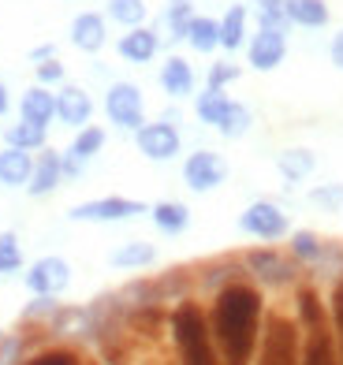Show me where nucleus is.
Listing matches in <instances>:
<instances>
[{
    "label": "nucleus",
    "instance_id": "obj_1",
    "mask_svg": "<svg viewBox=\"0 0 343 365\" xmlns=\"http://www.w3.org/2000/svg\"><path fill=\"white\" fill-rule=\"evenodd\" d=\"M261 324H265V302L257 287L232 279L217 291L209 309V331L224 365H254Z\"/></svg>",
    "mask_w": 343,
    "mask_h": 365
},
{
    "label": "nucleus",
    "instance_id": "obj_2",
    "mask_svg": "<svg viewBox=\"0 0 343 365\" xmlns=\"http://www.w3.org/2000/svg\"><path fill=\"white\" fill-rule=\"evenodd\" d=\"M172 339L179 351V365H224L209 331V317L198 302H179L172 309Z\"/></svg>",
    "mask_w": 343,
    "mask_h": 365
},
{
    "label": "nucleus",
    "instance_id": "obj_3",
    "mask_svg": "<svg viewBox=\"0 0 343 365\" xmlns=\"http://www.w3.org/2000/svg\"><path fill=\"white\" fill-rule=\"evenodd\" d=\"M299 321L306 324V339H302V351H299V365H339L336 331L329 328V313H324L317 291H309V287L299 291Z\"/></svg>",
    "mask_w": 343,
    "mask_h": 365
},
{
    "label": "nucleus",
    "instance_id": "obj_4",
    "mask_svg": "<svg viewBox=\"0 0 343 365\" xmlns=\"http://www.w3.org/2000/svg\"><path fill=\"white\" fill-rule=\"evenodd\" d=\"M254 365H299V324L291 317L272 313V317L261 324Z\"/></svg>",
    "mask_w": 343,
    "mask_h": 365
},
{
    "label": "nucleus",
    "instance_id": "obj_5",
    "mask_svg": "<svg viewBox=\"0 0 343 365\" xmlns=\"http://www.w3.org/2000/svg\"><path fill=\"white\" fill-rule=\"evenodd\" d=\"M105 115L116 130L135 135V130L145 123V97H142L138 82H127V78L112 82V86L105 90Z\"/></svg>",
    "mask_w": 343,
    "mask_h": 365
},
{
    "label": "nucleus",
    "instance_id": "obj_6",
    "mask_svg": "<svg viewBox=\"0 0 343 365\" xmlns=\"http://www.w3.org/2000/svg\"><path fill=\"white\" fill-rule=\"evenodd\" d=\"M142 212H150V205L138 202V197H123V194H105V197H90V202H78L68 220L75 224H120V220H135Z\"/></svg>",
    "mask_w": 343,
    "mask_h": 365
},
{
    "label": "nucleus",
    "instance_id": "obj_7",
    "mask_svg": "<svg viewBox=\"0 0 343 365\" xmlns=\"http://www.w3.org/2000/svg\"><path fill=\"white\" fill-rule=\"evenodd\" d=\"M239 231L250 235V239H261V242H276V239L291 235V220H287V212L276 202L257 197V202H250L247 209L239 212Z\"/></svg>",
    "mask_w": 343,
    "mask_h": 365
},
{
    "label": "nucleus",
    "instance_id": "obj_8",
    "mask_svg": "<svg viewBox=\"0 0 343 365\" xmlns=\"http://www.w3.org/2000/svg\"><path fill=\"white\" fill-rule=\"evenodd\" d=\"M23 284L34 298H60L71 287V261L60 254H45L30 261V269L23 272Z\"/></svg>",
    "mask_w": 343,
    "mask_h": 365
},
{
    "label": "nucleus",
    "instance_id": "obj_9",
    "mask_svg": "<svg viewBox=\"0 0 343 365\" xmlns=\"http://www.w3.org/2000/svg\"><path fill=\"white\" fill-rule=\"evenodd\" d=\"M227 182V160L213 149H194L183 157V187L190 194H213Z\"/></svg>",
    "mask_w": 343,
    "mask_h": 365
},
{
    "label": "nucleus",
    "instance_id": "obj_10",
    "mask_svg": "<svg viewBox=\"0 0 343 365\" xmlns=\"http://www.w3.org/2000/svg\"><path fill=\"white\" fill-rule=\"evenodd\" d=\"M135 149L150 160V164H168L183 153V135H179L175 123L165 120H153V123H142L135 130Z\"/></svg>",
    "mask_w": 343,
    "mask_h": 365
},
{
    "label": "nucleus",
    "instance_id": "obj_11",
    "mask_svg": "<svg viewBox=\"0 0 343 365\" xmlns=\"http://www.w3.org/2000/svg\"><path fill=\"white\" fill-rule=\"evenodd\" d=\"M108 135H105V127H97V123H86L83 130H75V138L68 149H60V160H63V182L68 179H83V172L90 168V164L101 157V149H105Z\"/></svg>",
    "mask_w": 343,
    "mask_h": 365
},
{
    "label": "nucleus",
    "instance_id": "obj_12",
    "mask_svg": "<svg viewBox=\"0 0 343 365\" xmlns=\"http://www.w3.org/2000/svg\"><path fill=\"white\" fill-rule=\"evenodd\" d=\"M287 60V30H272V26H257V34L247 41V63L254 71L269 75Z\"/></svg>",
    "mask_w": 343,
    "mask_h": 365
},
{
    "label": "nucleus",
    "instance_id": "obj_13",
    "mask_svg": "<svg viewBox=\"0 0 343 365\" xmlns=\"http://www.w3.org/2000/svg\"><path fill=\"white\" fill-rule=\"evenodd\" d=\"M56 120L68 130H83L93 120V97L86 86H75V82H63L56 90Z\"/></svg>",
    "mask_w": 343,
    "mask_h": 365
},
{
    "label": "nucleus",
    "instance_id": "obj_14",
    "mask_svg": "<svg viewBox=\"0 0 343 365\" xmlns=\"http://www.w3.org/2000/svg\"><path fill=\"white\" fill-rule=\"evenodd\" d=\"M68 38L71 45L78 48V53H101V48L108 45V19L101 11H78L71 26H68Z\"/></svg>",
    "mask_w": 343,
    "mask_h": 365
},
{
    "label": "nucleus",
    "instance_id": "obj_15",
    "mask_svg": "<svg viewBox=\"0 0 343 365\" xmlns=\"http://www.w3.org/2000/svg\"><path fill=\"white\" fill-rule=\"evenodd\" d=\"M247 269L250 276L257 279V284H269V287H284L295 279V264H291L287 257H280V250H250L247 254Z\"/></svg>",
    "mask_w": 343,
    "mask_h": 365
},
{
    "label": "nucleus",
    "instance_id": "obj_16",
    "mask_svg": "<svg viewBox=\"0 0 343 365\" xmlns=\"http://www.w3.org/2000/svg\"><path fill=\"white\" fill-rule=\"evenodd\" d=\"M63 187V160H60V149H41L34 157V172H30V182H26V194L30 197H48Z\"/></svg>",
    "mask_w": 343,
    "mask_h": 365
},
{
    "label": "nucleus",
    "instance_id": "obj_17",
    "mask_svg": "<svg viewBox=\"0 0 343 365\" xmlns=\"http://www.w3.org/2000/svg\"><path fill=\"white\" fill-rule=\"evenodd\" d=\"M157 82H160V90H165L168 101H187V97L198 90V75H194L187 56H168L165 63H160Z\"/></svg>",
    "mask_w": 343,
    "mask_h": 365
},
{
    "label": "nucleus",
    "instance_id": "obj_18",
    "mask_svg": "<svg viewBox=\"0 0 343 365\" xmlns=\"http://www.w3.org/2000/svg\"><path fill=\"white\" fill-rule=\"evenodd\" d=\"M116 53H120V60L138 63L142 68V63H150L160 53V38H157L153 26H135V30H127V34H120Z\"/></svg>",
    "mask_w": 343,
    "mask_h": 365
},
{
    "label": "nucleus",
    "instance_id": "obj_19",
    "mask_svg": "<svg viewBox=\"0 0 343 365\" xmlns=\"http://www.w3.org/2000/svg\"><path fill=\"white\" fill-rule=\"evenodd\" d=\"M30 172H34V153H26V149H15V145H4V149H0V187H8V190H26Z\"/></svg>",
    "mask_w": 343,
    "mask_h": 365
},
{
    "label": "nucleus",
    "instance_id": "obj_20",
    "mask_svg": "<svg viewBox=\"0 0 343 365\" xmlns=\"http://www.w3.org/2000/svg\"><path fill=\"white\" fill-rule=\"evenodd\" d=\"M19 120L48 127V123L56 120V93L48 90V86H38V82L30 90H23V97H19Z\"/></svg>",
    "mask_w": 343,
    "mask_h": 365
},
{
    "label": "nucleus",
    "instance_id": "obj_21",
    "mask_svg": "<svg viewBox=\"0 0 343 365\" xmlns=\"http://www.w3.org/2000/svg\"><path fill=\"white\" fill-rule=\"evenodd\" d=\"M157 261V246L145 242V239H127L120 242L116 250L108 254V264L120 272H138V269H150V264Z\"/></svg>",
    "mask_w": 343,
    "mask_h": 365
},
{
    "label": "nucleus",
    "instance_id": "obj_22",
    "mask_svg": "<svg viewBox=\"0 0 343 365\" xmlns=\"http://www.w3.org/2000/svg\"><path fill=\"white\" fill-rule=\"evenodd\" d=\"M314 168H317V157H314V149H306V145H287V149L276 153V172H280L291 187L302 182V179H309Z\"/></svg>",
    "mask_w": 343,
    "mask_h": 365
},
{
    "label": "nucleus",
    "instance_id": "obj_23",
    "mask_svg": "<svg viewBox=\"0 0 343 365\" xmlns=\"http://www.w3.org/2000/svg\"><path fill=\"white\" fill-rule=\"evenodd\" d=\"M150 220L160 235H183L190 227V209L183 202H175V197H165V202L150 205Z\"/></svg>",
    "mask_w": 343,
    "mask_h": 365
},
{
    "label": "nucleus",
    "instance_id": "obj_24",
    "mask_svg": "<svg viewBox=\"0 0 343 365\" xmlns=\"http://www.w3.org/2000/svg\"><path fill=\"white\" fill-rule=\"evenodd\" d=\"M217 23H220V48H224V53H239V48L247 45L250 8H247V4H232Z\"/></svg>",
    "mask_w": 343,
    "mask_h": 365
},
{
    "label": "nucleus",
    "instance_id": "obj_25",
    "mask_svg": "<svg viewBox=\"0 0 343 365\" xmlns=\"http://www.w3.org/2000/svg\"><path fill=\"white\" fill-rule=\"evenodd\" d=\"M284 15L291 26H306V30H321L329 26V0H284Z\"/></svg>",
    "mask_w": 343,
    "mask_h": 365
},
{
    "label": "nucleus",
    "instance_id": "obj_26",
    "mask_svg": "<svg viewBox=\"0 0 343 365\" xmlns=\"http://www.w3.org/2000/svg\"><path fill=\"white\" fill-rule=\"evenodd\" d=\"M227 105H232V97H227V90H213V86H205L202 93H194V115H198V123L205 127H220L224 120V112Z\"/></svg>",
    "mask_w": 343,
    "mask_h": 365
},
{
    "label": "nucleus",
    "instance_id": "obj_27",
    "mask_svg": "<svg viewBox=\"0 0 343 365\" xmlns=\"http://www.w3.org/2000/svg\"><path fill=\"white\" fill-rule=\"evenodd\" d=\"M4 145H15V149H26V153H38V149L48 145V127H38L30 120H15L4 127Z\"/></svg>",
    "mask_w": 343,
    "mask_h": 365
},
{
    "label": "nucleus",
    "instance_id": "obj_28",
    "mask_svg": "<svg viewBox=\"0 0 343 365\" xmlns=\"http://www.w3.org/2000/svg\"><path fill=\"white\" fill-rule=\"evenodd\" d=\"M187 45L194 48V53H217L220 48V23L213 19V15H194L190 19V30H187Z\"/></svg>",
    "mask_w": 343,
    "mask_h": 365
},
{
    "label": "nucleus",
    "instance_id": "obj_29",
    "mask_svg": "<svg viewBox=\"0 0 343 365\" xmlns=\"http://www.w3.org/2000/svg\"><path fill=\"white\" fill-rule=\"evenodd\" d=\"M250 127H254V112L250 105H242V101H232L224 112V120L217 127V135L227 138V142H239V138H247L250 135Z\"/></svg>",
    "mask_w": 343,
    "mask_h": 365
},
{
    "label": "nucleus",
    "instance_id": "obj_30",
    "mask_svg": "<svg viewBox=\"0 0 343 365\" xmlns=\"http://www.w3.org/2000/svg\"><path fill=\"white\" fill-rule=\"evenodd\" d=\"M145 0H105V19L120 23L123 30H135V26H145Z\"/></svg>",
    "mask_w": 343,
    "mask_h": 365
},
{
    "label": "nucleus",
    "instance_id": "obj_31",
    "mask_svg": "<svg viewBox=\"0 0 343 365\" xmlns=\"http://www.w3.org/2000/svg\"><path fill=\"white\" fill-rule=\"evenodd\" d=\"M23 242L15 231H0V276H15V272H23Z\"/></svg>",
    "mask_w": 343,
    "mask_h": 365
},
{
    "label": "nucleus",
    "instance_id": "obj_32",
    "mask_svg": "<svg viewBox=\"0 0 343 365\" xmlns=\"http://www.w3.org/2000/svg\"><path fill=\"white\" fill-rule=\"evenodd\" d=\"M250 11L257 26H272V30H287V15H284V0H250Z\"/></svg>",
    "mask_w": 343,
    "mask_h": 365
},
{
    "label": "nucleus",
    "instance_id": "obj_33",
    "mask_svg": "<svg viewBox=\"0 0 343 365\" xmlns=\"http://www.w3.org/2000/svg\"><path fill=\"white\" fill-rule=\"evenodd\" d=\"M306 202L321 212H343V182H321L306 194Z\"/></svg>",
    "mask_w": 343,
    "mask_h": 365
},
{
    "label": "nucleus",
    "instance_id": "obj_34",
    "mask_svg": "<svg viewBox=\"0 0 343 365\" xmlns=\"http://www.w3.org/2000/svg\"><path fill=\"white\" fill-rule=\"evenodd\" d=\"M291 254H295L299 261H306V264H317L321 254H324V242H321V235H314V231H291Z\"/></svg>",
    "mask_w": 343,
    "mask_h": 365
},
{
    "label": "nucleus",
    "instance_id": "obj_35",
    "mask_svg": "<svg viewBox=\"0 0 343 365\" xmlns=\"http://www.w3.org/2000/svg\"><path fill=\"white\" fill-rule=\"evenodd\" d=\"M239 75H242V68H239L235 60H217V63H209L205 86H213V90H227Z\"/></svg>",
    "mask_w": 343,
    "mask_h": 365
},
{
    "label": "nucleus",
    "instance_id": "obj_36",
    "mask_svg": "<svg viewBox=\"0 0 343 365\" xmlns=\"http://www.w3.org/2000/svg\"><path fill=\"white\" fill-rule=\"evenodd\" d=\"M34 75H38V86H56V82H63L68 68H63V60H60V56H53V60L34 63Z\"/></svg>",
    "mask_w": 343,
    "mask_h": 365
},
{
    "label": "nucleus",
    "instance_id": "obj_37",
    "mask_svg": "<svg viewBox=\"0 0 343 365\" xmlns=\"http://www.w3.org/2000/svg\"><path fill=\"white\" fill-rule=\"evenodd\" d=\"M19 365H78L75 351H63V346H53V351H41L34 358H23Z\"/></svg>",
    "mask_w": 343,
    "mask_h": 365
},
{
    "label": "nucleus",
    "instance_id": "obj_38",
    "mask_svg": "<svg viewBox=\"0 0 343 365\" xmlns=\"http://www.w3.org/2000/svg\"><path fill=\"white\" fill-rule=\"evenodd\" d=\"M332 328H336V346H339V365H343V279L332 287Z\"/></svg>",
    "mask_w": 343,
    "mask_h": 365
},
{
    "label": "nucleus",
    "instance_id": "obj_39",
    "mask_svg": "<svg viewBox=\"0 0 343 365\" xmlns=\"http://www.w3.org/2000/svg\"><path fill=\"white\" fill-rule=\"evenodd\" d=\"M329 60H332V68H336V71H343V30L329 41Z\"/></svg>",
    "mask_w": 343,
    "mask_h": 365
},
{
    "label": "nucleus",
    "instance_id": "obj_40",
    "mask_svg": "<svg viewBox=\"0 0 343 365\" xmlns=\"http://www.w3.org/2000/svg\"><path fill=\"white\" fill-rule=\"evenodd\" d=\"M53 56H56V45H53V41L30 48V63H41V60H53Z\"/></svg>",
    "mask_w": 343,
    "mask_h": 365
},
{
    "label": "nucleus",
    "instance_id": "obj_41",
    "mask_svg": "<svg viewBox=\"0 0 343 365\" xmlns=\"http://www.w3.org/2000/svg\"><path fill=\"white\" fill-rule=\"evenodd\" d=\"M8 112H11V90L0 82V115H8Z\"/></svg>",
    "mask_w": 343,
    "mask_h": 365
}]
</instances>
